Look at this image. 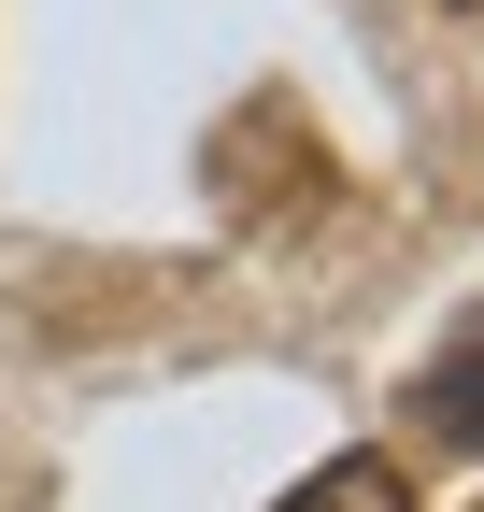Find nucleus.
<instances>
[{
	"label": "nucleus",
	"instance_id": "nucleus-1",
	"mask_svg": "<svg viewBox=\"0 0 484 512\" xmlns=\"http://www.w3.org/2000/svg\"><path fill=\"white\" fill-rule=\"evenodd\" d=\"M413 427H442V441H470V456H484V328H456V342L428 356V384H413Z\"/></svg>",
	"mask_w": 484,
	"mask_h": 512
}]
</instances>
